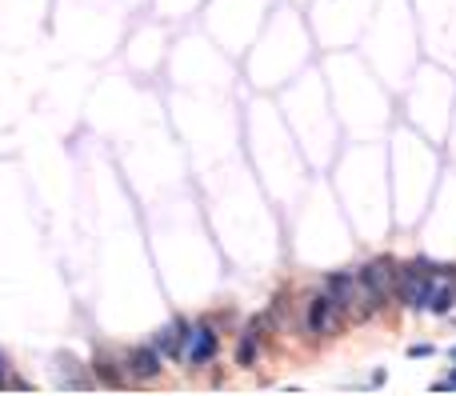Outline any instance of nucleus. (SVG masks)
<instances>
[{"label":"nucleus","mask_w":456,"mask_h":396,"mask_svg":"<svg viewBox=\"0 0 456 396\" xmlns=\"http://www.w3.org/2000/svg\"><path fill=\"white\" fill-rule=\"evenodd\" d=\"M396 280H400V268H396L388 256H376V260L356 268V288H360L365 313H376L388 296H396Z\"/></svg>","instance_id":"1"},{"label":"nucleus","mask_w":456,"mask_h":396,"mask_svg":"<svg viewBox=\"0 0 456 396\" xmlns=\"http://www.w3.org/2000/svg\"><path fill=\"white\" fill-rule=\"evenodd\" d=\"M336 320H340V308H336V300L328 293L308 300V332L328 336V332H336Z\"/></svg>","instance_id":"2"},{"label":"nucleus","mask_w":456,"mask_h":396,"mask_svg":"<svg viewBox=\"0 0 456 396\" xmlns=\"http://www.w3.org/2000/svg\"><path fill=\"white\" fill-rule=\"evenodd\" d=\"M216 348H221V340H216V332H213L208 325L188 328V340H184V356H188L193 365H213Z\"/></svg>","instance_id":"3"},{"label":"nucleus","mask_w":456,"mask_h":396,"mask_svg":"<svg viewBox=\"0 0 456 396\" xmlns=\"http://www.w3.org/2000/svg\"><path fill=\"white\" fill-rule=\"evenodd\" d=\"M184 340H188V325L173 320V325H164L161 332L152 336V348L161 356H168V360H176V356H184Z\"/></svg>","instance_id":"4"},{"label":"nucleus","mask_w":456,"mask_h":396,"mask_svg":"<svg viewBox=\"0 0 456 396\" xmlns=\"http://www.w3.org/2000/svg\"><path fill=\"white\" fill-rule=\"evenodd\" d=\"M124 365H128V372L136 376V380H152V376H161V352H156L152 345L148 348H132Z\"/></svg>","instance_id":"5"},{"label":"nucleus","mask_w":456,"mask_h":396,"mask_svg":"<svg viewBox=\"0 0 456 396\" xmlns=\"http://www.w3.org/2000/svg\"><path fill=\"white\" fill-rule=\"evenodd\" d=\"M353 293H356V276L353 273H333V276H328V296L336 300L340 313L353 305Z\"/></svg>","instance_id":"6"},{"label":"nucleus","mask_w":456,"mask_h":396,"mask_svg":"<svg viewBox=\"0 0 456 396\" xmlns=\"http://www.w3.org/2000/svg\"><path fill=\"white\" fill-rule=\"evenodd\" d=\"M452 308H456V288L452 285H440V276H436V280H432V293H428L425 313L445 316V313H452Z\"/></svg>","instance_id":"7"},{"label":"nucleus","mask_w":456,"mask_h":396,"mask_svg":"<svg viewBox=\"0 0 456 396\" xmlns=\"http://www.w3.org/2000/svg\"><path fill=\"white\" fill-rule=\"evenodd\" d=\"M256 360V332H244L240 336V345H236V365L248 368Z\"/></svg>","instance_id":"8"},{"label":"nucleus","mask_w":456,"mask_h":396,"mask_svg":"<svg viewBox=\"0 0 456 396\" xmlns=\"http://www.w3.org/2000/svg\"><path fill=\"white\" fill-rule=\"evenodd\" d=\"M408 356H432V345H412V348H408Z\"/></svg>","instance_id":"9"},{"label":"nucleus","mask_w":456,"mask_h":396,"mask_svg":"<svg viewBox=\"0 0 456 396\" xmlns=\"http://www.w3.org/2000/svg\"><path fill=\"white\" fill-rule=\"evenodd\" d=\"M436 388H456V368L445 376V380H436Z\"/></svg>","instance_id":"10"},{"label":"nucleus","mask_w":456,"mask_h":396,"mask_svg":"<svg viewBox=\"0 0 456 396\" xmlns=\"http://www.w3.org/2000/svg\"><path fill=\"white\" fill-rule=\"evenodd\" d=\"M4 380H9V376H4V356H0V388H4Z\"/></svg>","instance_id":"11"},{"label":"nucleus","mask_w":456,"mask_h":396,"mask_svg":"<svg viewBox=\"0 0 456 396\" xmlns=\"http://www.w3.org/2000/svg\"><path fill=\"white\" fill-rule=\"evenodd\" d=\"M452 360H456V348H452Z\"/></svg>","instance_id":"12"}]
</instances>
